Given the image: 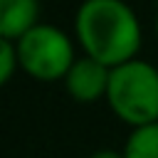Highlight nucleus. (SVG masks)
I'll return each mask as SVG.
<instances>
[{
	"label": "nucleus",
	"mask_w": 158,
	"mask_h": 158,
	"mask_svg": "<svg viewBox=\"0 0 158 158\" xmlns=\"http://www.w3.org/2000/svg\"><path fill=\"white\" fill-rule=\"evenodd\" d=\"M20 69V54H17V42L0 37V81L7 84L12 74Z\"/></svg>",
	"instance_id": "0eeeda50"
},
{
	"label": "nucleus",
	"mask_w": 158,
	"mask_h": 158,
	"mask_svg": "<svg viewBox=\"0 0 158 158\" xmlns=\"http://www.w3.org/2000/svg\"><path fill=\"white\" fill-rule=\"evenodd\" d=\"M40 0H0V37L20 40L40 22Z\"/></svg>",
	"instance_id": "39448f33"
},
{
	"label": "nucleus",
	"mask_w": 158,
	"mask_h": 158,
	"mask_svg": "<svg viewBox=\"0 0 158 158\" xmlns=\"http://www.w3.org/2000/svg\"><path fill=\"white\" fill-rule=\"evenodd\" d=\"M15 42L20 54V69L37 81L64 79L77 59L74 40L49 22H37Z\"/></svg>",
	"instance_id": "7ed1b4c3"
},
{
	"label": "nucleus",
	"mask_w": 158,
	"mask_h": 158,
	"mask_svg": "<svg viewBox=\"0 0 158 158\" xmlns=\"http://www.w3.org/2000/svg\"><path fill=\"white\" fill-rule=\"evenodd\" d=\"M109 77H111V67L101 64L99 59H94L89 54H81L69 67V72L64 77V89L74 101L91 104V101H99L101 96L106 99Z\"/></svg>",
	"instance_id": "20e7f679"
},
{
	"label": "nucleus",
	"mask_w": 158,
	"mask_h": 158,
	"mask_svg": "<svg viewBox=\"0 0 158 158\" xmlns=\"http://www.w3.org/2000/svg\"><path fill=\"white\" fill-rule=\"evenodd\" d=\"M74 40L84 54L118 67L138 57L143 32L126 0H81L74 12Z\"/></svg>",
	"instance_id": "f257e3e1"
},
{
	"label": "nucleus",
	"mask_w": 158,
	"mask_h": 158,
	"mask_svg": "<svg viewBox=\"0 0 158 158\" xmlns=\"http://www.w3.org/2000/svg\"><path fill=\"white\" fill-rule=\"evenodd\" d=\"M156 35H158V17H156Z\"/></svg>",
	"instance_id": "1a4fd4ad"
},
{
	"label": "nucleus",
	"mask_w": 158,
	"mask_h": 158,
	"mask_svg": "<svg viewBox=\"0 0 158 158\" xmlns=\"http://www.w3.org/2000/svg\"><path fill=\"white\" fill-rule=\"evenodd\" d=\"M106 101L128 126L158 121V67L138 57L111 67Z\"/></svg>",
	"instance_id": "f03ea898"
},
{
	"label": "nucleus",
	"mask_w": 158,
	"mask_h": 158,
	"mask_svg": "<svg viewBox=\"0 0 158 158\" xmlns=\"http://www.w3.org/2000/svg\"><path fill=\"white\" fill-rule=\"evenodd\" d=\"M89 158H123V151H114V148H101V151H94Z\"/></svg>",
	"instance_id": "6e6552de"
},
{
	"label": "nucleus",
	"mask_w": 158,
	"mask_h": 158,
	"mask_svg": "<svg viewBox=\"0 0 158 158\" xmlns=\"http://www.w3.org/2000/svg\"><path fill=\"white\" fill-rule=\"evenodd\" d=\"M123 158H158V121L133 126L123 146Z\"/></svg>",
	"instance_id": "423d86ee"
}]
</instances>
